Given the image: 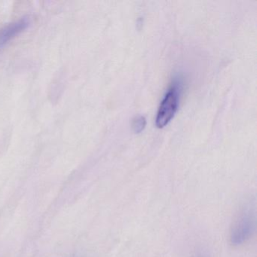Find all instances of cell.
I'll list each match as a JSON object with an SVG mask.
<instances>
[{"label": "cell", "mask_w": 257, "mask_h": 257, "mask_svg": "<svg viewBox=\"0 0 257 257\" xmlns=\"http://www.w3.org/2000/svg\"><path fill=\"white\" fill-rule=\"evenodd\" d=\"M30 25L31 21L28 18L25 17L13 22L0 30V48L4 47L13 39L26 31L29 28Z\"/></svg>", "instance_id": "cell-3"}, {"label": "cell", "mask_w": 257, "mask_h": 257, "mask_svg": "<svg viewBox=\"0 0 257 257\" xmlns=\"http://www.w3.org/2000/svg\"><path fill=\"white\" fill-rule=\"evenodd\" d=\"M179 99L178 88L174 85L165 94L158 110L156 124L159 128L165 127L174 118L178 109Z\"/></svg>", "instance_id": "cell-2"}, {"label": "cell", "mask_w": 257, "mask_h": 257, "mask_svg": "<svg viewBox=\"0 0 257 257\" xmlns=\"http://www.w3.org/2000/svg\"><path fill=\"white\" fill-rule=\"evenodd\" d=\"M255 228V214L250 207L243 208L233 224L231 232V241L239 245L246 241L253 232Z\"/></svg>", "instance_id": "cell-1"}, {"label": "cell", "mask_w": 257, "mask_h": 257, "mask_svg": "<svg viewBox=\"0 0 257 257\" xmlns=\"http://www.w3.org/2000/svg\"><path fill=\"white\" fill-rule=\"evenodd\" d=\"M147 120L143 115H137L132 120V130L135 134H141L145 129Z\"/></svg>", "instance_id": "cell-4"}]
</instances>
